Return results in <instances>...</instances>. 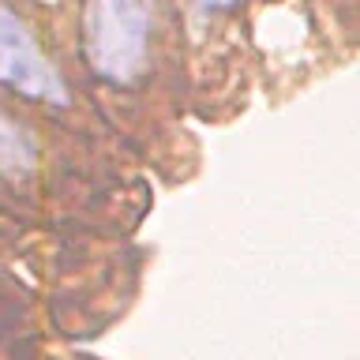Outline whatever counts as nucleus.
<instances>
[{"mask_svg": "<svg viewBox=\"0 0 360 360\" xmlns=\"http://www.w3.org/2000/svg\"><path fill=\"white\" fill-rule=\"evenodd\" d=\"M0 83L45 105H68V83L45 56L41 41L11 8L0 4Z\"/></svg>", "mask_w": 360, "mask_h": 360, "instance_id": "2", "label": "nucleus"}, {"mask_svg": "<svg viewBox=\"0 0 360 360\" xmlns=\"http://www.w3.org/2000/svg\"><path fill=\"white\" fill-rule=\"evenodd\" d=\"M34 169V143L15 128L8 117H0V173L4 176H27Z\"/></svg>", "mask_w": 360, "mask_h": 360, "instance_id": "3", "label": "nucleus"}, {"mask_svg": "<svg viewBox=\"0 0 360 360\" xmlns=\"http://www.w3.org/2000/svg\"><path fill=\"white\" fill-rule=\"evenodd\" d=\"M150 49L146 0H86V64L109 83H135Z\"/></svg>", "mask_w": 360, "mask_h": 360, "instance_id": "1", "label": "nucleus"}, {"mask_svg": "<svg viewBox=\"0 0 360 360\" xmlns=\"http://www.w3.org/2000/svg\"><path fill=\"white\" fill-rule=\"evenodd\" d=\"M195 4H199L202 15H221V11H233L240 0H195Z\"/></svg>", "mask_w": 360, "mask_h": 360, "instance_id": "4", "label": "nucleus"}]
</instances>
